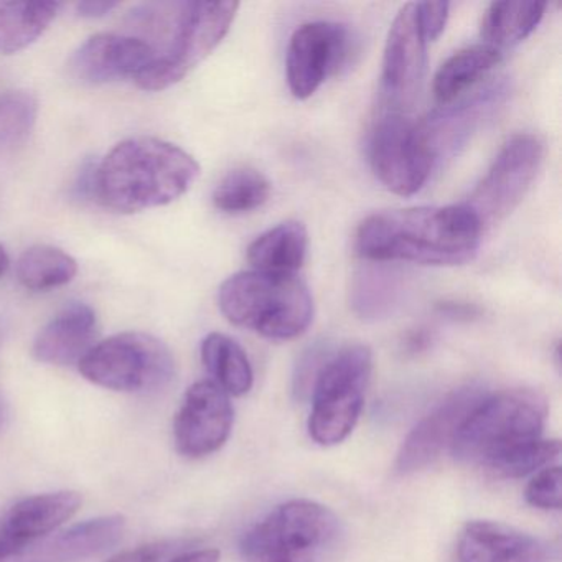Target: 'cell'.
I'll list each match as a JSON object with an SVG mask.
<instances>
[{
  "mask_svg": "<svg viewBox=\"0 0 562 562\" xmlns=\"http://www.w3.org/2000/svg\"><path fill=\"white\" fill-rule=\"evenodd\" d=\"M502 61V52L490 45L480 44L453 54L434 77V97L442 104L452 103L463 91L485 77Z\"/></svg>",
  "mask_w": 562,
  "mask_h": 562,
  "instance_id": "obj_24",
  "label": "cell"
},
{
  "mask_svg": "<svg viewBox=\"0 0 562 562\" xmlns=\"http://www.w3.org/2000/svg\"><path fill=\"white\" fill-rule=\"evenodd\" d=\"M526 502L539 509H561V469L558 465L539 470L526 486Z\"/></svg>",
  "mask_w": 562,
  "mask_h": 562,
  "instance_id": "obj_30",
  "label": "cell"
},
{
  "mask_svg": "<svg viewBox=\"0 0 562 562\" xmlns=\"http://www.w3.org/2000/svg\"><path fill=\"white\" fill-rule=\"evenodd\" d=\"M78 274V262L64 249L50 245L29 248L19 258L18 278L31 291H52L67 285Z\"/></svg>",
  "mask_w": 562,
  "mask_h": 562,
  "instance_id": "obj_26",
  "label": "cell"
},
{
  "mask_svg": "<svg viewBox=\"0 0 562 562\" xmlns=\"http://www.w3.org/2000/svg\"><path fill=\"white\" fill-rule=\"evenodd\" d=\"M485 396L482 387L467 386L446 397L404 439L397 452V472L401 475L419 472L436 462L443 450L452 449L460 427Z\"/></svg>",
  "mask_w": 562,
  "mask_h": 562,
  "instance_id": "obj_15",
  "label": "cell"
},
{
  "mask_svg": "<svg viewBox=\"0 0 562 562\" xmlns=\"http://www.w3.org/2000/svg\"><path fill=\"white\" fill-rule=\"evenodd\" d=\"M495 81L488 87L480 88L472 97L463 98L457 103L442 104L430 113L426 120L417 123L423 143L426 144L434 164L459 153L472 134L485 123L486 117L495 114L508 98V81Z\"/></svg>",
  "mask_w": 562,
  "mask_h": 562,
  "instance_id": "obj_14",
  "label": "cell"
},
{
  "mask_svg": "<svg viewBox=\"0 0 562 562\" xmlns=\"http://www.w3.org/2000/svg\"><path fill=\"white\" fill-rule=\"evenodd\" d=\"M427 42L417 22L416 2L404 5L391 24L384 47L381 88L390 113L413 110L423 91Z\"/></svg>",
  "mask_w": 562,
  "mask_h": 562,
  "instance_id": "obj_11",
  "label": "cell"
},
{
  "mask_svg": "<svg viewBox=\"0 0 562 562\" xmlns=\"http://www.w3.org/2000/svg\"><path fill=\"white\" fill-rule=\"evenodd\" d=\"M170 562H220V551L216 549H199V551L186 552Z\"/></svg>",
  "mask_w": 562,
  "mask_h": 562,
  "instance_id": "obj_36",
  "label": "cell"
},
{
  "mask_svg": "<svg viewBox=\"0 0 562 562\" xmlns=\"http://www.w3.org/2000/svg\"><path fill=\"white\" fill-rule=\"evenodd\" d=\"M200 176L187 150L157 137H133L117 144L90 177V192L106 209L136 213L186 195Z\"/></svg>",
  "mask_w": 562,
  "mask_h": 562,
  "instance_id": "obj_3",
  "label": "cell"
},
{
  "mask_svg": "<svg viewBox=\"0 0 562 562\" xmlns=\"http://www.w3.org/2000/svg\"><path fill=\"white\" fill-rule=\"evenodd\" d=\"M350 35L335 22H308L292 34L285 57L289 90L297 100H307L330 75L345 64Z\"/></svg>",
  "mask_w": 562,
  "mask_h": 562,
  "instance_id": "obj_12",
  "label": "cell"
},
{
  "mask_svg": "<svg viewBox=\"0 0 562 562\" xmlns=\"http://www.w3.org/2000/svg\"><path fill=\"white\" fill-rule=\"evenodd\" d=\"M157 551L154 548H139L114 555L108 562H156Z\"/></svg>",
  "mask_w": 562,
  "mask_h": 562,
  "instance_id": "obj_35",
  "label": "cell"
},
{
  "mask_svg": "<svg viewBox=\"0 0 562 562\" xmlns=\"http://www.w3.org/2000/svg\"><path fill=\"white\" fill-rule=\"evenodd\" d=\"M117 2H108V0H87L77 4V12L83 19H100L113 12L117 8Z\"/></svg>",
  "mask_w": 562,
  "mask_h": 562,
  "instance_id": "obj_33",
  "label": "cell"
},
{
  "mask_svg": "<svg viewBox=\"0 0 562 562\" xmlns=\"http://www.w3.org/2000/svg\"><path fill=\"white\" fill-rule=\"evenodd\" d=\"M222 314L236 327L249 328L269 340H294L314 318V299L295 274L243 271L218 291Z\"/></svg>",
  "mask_w": 562,
  "mask_h": 562,
  "instance_id": "obj_4",
  "label": "cell"
},
{
  "mask_svg": "<svg viewBox=\"0 0 562 562\" xmlns=\"http://www.w3.org/2000/svg\"><path fill=\"white\" fill-rule=\"evenodd\" d=\"M437 308L449 317L465 318V321H470V318L480 314L479 308L473 307V305L457 304V302H442V304L437 305Z\"/></svg>",
  "mask_w": 562,
  "mask_h": 562,
  "instance_id": "obj_34",
  "label": "cell"
},
{
  "mask_svg": "<svg viewBox=\"0 0 562 562\" xmlns=\"http://www.w3.org/2000/svg\"><path fill=\"white\" fill-rule=\"evenodd\" d=\"M400 294V276L380 262V268L363 269L355 278L351 304L363 318H381L393 312Z\"/></svg>",
  "mask_w": 562,
  "mask_h": 562,
  "instance_id": "obj_28",
  "label": "cell"
},
{
  "mask_svg": "<svg viewBox=\"0 0 562 562\" xmlns=\"http://www.w3.org/2000/svg\"><path fill=\"white\" fill-rule=\"evenodd\" d=\"M126 518L121 515L101 516L75 525L47 544L32 552L22 562H80L113 548L123 538Z\"/></svg>",
  "mask_w": 562,
  "mask_h": 562,
  "instance_id": "obj_19",
  "label": "cell"
},
{
  "mask_svg": "<svg viewBox=\"0 0 562 562\" xmlns=\"http://www.w3.org/2000/svg\"><path fill=\"white\" fill-rule=\"evenodd\" d=\"M80 506V493L68 490L29 496L9 509L8 515H4L5 525L12 535L25 544H31L74 518Z\"/></svg>",
  "mask_w": 562,
  "mask_h": 562,
  "instance_id": "obj_20",
  "label": "cell"
},
{
  "mask_svg": "<svg viewBox=\"0 0 562 562\" xmlns=\"http://www.w3.org/2000/svg\"><path fill=\"white\" fill-rule=\"evenodd\" d=\"M38 117V100L25 90L0 94V149H14L31 137Z\"/></svg>",
  "mask_w": 562,
  "mask_h": 562,
  "instance_id": "obj_29",
  "label": "cell"
},
{
  "mask_svg": "<svg viewBox=\"0 0 562 562\" xmlns=\"http://www.w3.org/2000/svg\"><path fill=\"white\" fill-rule=\"evenodd\" d=\"M9 265H11V261H9L8 251H5L4 246L0 245V278L8 272Z\"/></svg>",
  "mask_w": 562,
  "mask_h": 562,
  "instance_id": "obj_38",
  "label": "cell"
},
{
  "mask_svg": "<svg viewBox=\"0 0 562 562\" xmlns=\"http://www.w3.org/2000/svg\"><path fill=\"white\" fill-rule=\"evenodd\" d=\"M269 196L271 183L265 173L251 167H239L220 180L213 192V203L220 212L239 215L261 209Z\"/></svg>",
  "mask_w": 562,
  "mask_h": 562,
  "instance_id": "obj_27",
  "label": "cell"
},
{
  "mask_svg": "<svg viewBox=\"0 0 562 562\" xmlns=\"http://www.w3.org/2000/svg\"><path fill=\"white\" fill-rule=\"evenodd\" d=\"M308 232L304 223L284 222L262 233L249 245L248 261L255 271L295 274L307 258Z\"/></svg>",
  "mask_w": 562,
  "mask_h": 562,
  "instance_id": "obj_21",
  "label": "cell"
},
{
  "mask_svg": "<svg viewBox=\"0 0 562 562\" xmlns=\"http://www.w3.org/2000/svg\"><path fill=\"white\" fill-rule=\"evenodd\" d=\"M548 5L541 2H493L482 21L485 45L502 52L521 44L538 27Z\"/></svg>",
  "mask_w": 562,
  "mask_h": 562,
  "instance_id": "obj_23",
  "label": "cell"
},
{
  "mask_svg": "<svg viewBox=\"0 0 562 562\" xmlns=\"http://www.w3.org/2000/svg\"><path fill=\"white\" fill-rule=\"evenodd\" d=\"M25 546L29 544L21 541L18 536L12 535L9 526L5 525L4 516H2V518H0V562L21 554V552L24 551Z\"/></svg>",
  "mask_w": 562,
  "mask_h": 562,
  "instance_id": "obj_32",
  "label": "cell"
},
{
  "mask_svg": "<svg viewBox=\"0 0 562 562\" xmlns=\"http://www.w3.org/2000/svg\"><path fill=\"white\" fill-rule=\"evenodd\" d=\"M344 538L340 519L311 499L276 506L243 536L246 562H327Z\"/></svg>",
  "mask_w": 562,
  "mask_h": 562,
  "instance_id": "obj_5",
  "label": "cell"
},
{
  "mask_svg": "<svg viewBox=\"0 0 562 562\" xmlns=\"http://www.w3.org/2000/svg\"><path fill=\"white\" fill-rule=\"evenodd\" d=\"M61 8L60 2H0V54L14 55L31 47Z\"/></svg>",
  "mask_w": 562,
  "mask_h": 562,
  "instance_id": "obj_22",
  "label": "cell"
},
{
  "mask_svg": "<svg viewBox=\"0 0 562 562\" xmlns=\"http://www.w3.org/2000/svg\"><path fill=\"white\" fill-rule=\"evenodd\" d=\"M235 420L228 394L210 380L187 390L173 423L177 450L189 459L210 456L225 446Z\"/></svg>",
  "mask_w": 562,
  "mask_h": 562,
  "instance_id": "obj_13",
  "label": "cell"
},
{
  "mask_svg": "<svg viewBox=\"0 0 562 562\" xmlns=\"http://www.w3.org/2000/svg\"><path fill=\"white\" fill-rule=\"evenodd\" d=\"M368 153L374 176L401 196L419 192L436 167L417 123L407 120L406 114L387 111L374 126Z\"/></svg>",
  "mask_w": 562,
  "mask_h": 562,
  "instance_id": "obj_10",
  "label": "cell"
},
{
  "mask_svg": "<svg viewBox=\"0 0 562 562\" xmlns=\"http://www.w3.org/2000/svg\"><path fill=\"white\" fill-rule=\"evenodd\" d=\"M78 368L97 386L121 393L162 390L176 374L169 347L143 331H124L100 341Z\"/></svg>",
  "mask_w": 562,
  "mask_h": 562,
  "instance_id": "obj_8",
  "label": "cell"
},
{
  "mask_svg": "<svg viewBox=\"0 0 562 562\" xmlns=\"http://www.w3.org/2000/svg\"><path fill=\"white\" fill-rule=\"evenodd\" d=\"M483 226L463 203L416 206L368 216L357 232V251L371 262L462 266L475 259Z\"/></svg>",
  "mask_w": 562,
  "mask_h": 562,
  "instance_id": "obj_2",
  "label": "cell"
},
{
  "mask_svg": "<svg viewBox=\"0 0 562 562\" xmlns=\"http://www.w3.org/2000/svg\"><path fill=\"white\" fill-rule=\"evenodd\" d=\"M202 361L206 371L213 376L228 396H243L252 387V368L248 355L238 341L225 334L206 335L202 344Z\"/></svg>",
  "mask_w": 562,
  "mask_h": 562,
  "instance_id": "obj_25",
  "label": "cell"
},
{
  "mask_svg": "<svg viewBox=\"0 0 562 562\" xmlns=\"http://www.w3.org/2000/svg\"><path fill=\"white\" fill-rule=\"evenodd\" d=\"M238 9V2L173 4L169 42L134 80L137 87L146 91H162L182 81L222 44Z\"/></svg>",
  "mask_w": 562,
  "mask_h": 562,
  "instance_id": "obj_6",
  "label": "cell"
},
{
  "mask_svg": "<svg viewBox=\"0 0 562 562\" xmlns=\"http://www.w3.org/2000/svg\"><path fill=\"white\" fill-rule=\"evenodd\" d=\"M97 335V312L83 302H71L42 328L32 353L41 363L57 367L80 363L94 347Z\"/></svg>",
  "mask_w": 562,
  "mask_h": 562,
  "instance_id": "obj_18",
  "label": "cell"
},
{
  "mask_svg": "<svg viewBox=\"0 0 562 562\" xmlns=\"http://www.w3.org/2000/svg\"><path fill=\"white\" fill-rule=\"evenodd\" d=\"M157 52L143 38L98 34L88 38L68 61L71 78L88 87L136 80L156 58Z\"/></svg>",
  "mask_w": 562,
  "mask_h": 562,
  "instance_id": "obj_16",
  "label": "cell"
},
{
  "mask_svg": "<svg viewBox=\"0 0 562 562\" xmlns=\"http://www.w3.org/2000/svg\"><path fill=\"white\" fill-rule=\"evenodd\" d=\"M429 344V334H427V331L424 330H417L414 331V334H411L409 337H407L406 347L407 350L413 351V353H416V351L424 350V348H426L427 345Z\"/></svg>",
  "mask_w": 562,
  "mask_h": 562,
  "instance_id": "obj_37",
  "label": "cell"
},
{
  "mask_svg": "<svg viewBox=\"0 0 562 562\" xmlns=\"http://www.w3.org/2000/svg\"><path fill=\"white\" fill-rule=\"evenodd\" d=\"M542 157L544 144L535 134L509 137L463 205L472 210L482 226L502 222L525 199L538 176Z\"/></svg>",
  "mask_w": 562,
  "mask_h": 562,
  "instance_id": "obj_9",
  "label": "cell"
},
{
  "mask_svg": "<svg viewBox=\"0 0 562 562\" xmlns=\"http://www.w3.org/2000/svg\"><path fill=\"white\" fill-rule=\"evenodd\" d=\"M449 2H420L416 4L417 22L426 42H434L446 31Z\"/></svg>",
  "mask_w": 562,
  "mask_h": 562,
  "instance_id": "obj_31",
  "label": "cell"
},
{
  "mask_svg": "<svg viewBox=\"0 0 562 562\" xmlns=\"http://www.w3.org/2000/svg\"><path fill=\"white\" fill-rule=\"evenodd\" d=\"M373 371V353L364 345H350L325 358L312 383L308 434L318 446L344 442L360 419Z\"/></svg>",
  "mask_w": 562,
  "mask_h": 562,
  "instance_id": "obj_7",
  "label": "cell"
},
{
  "mask_svg": "<svg viewBox=\"0 0 562 562\" xmlns=\"http://www.w3.org/2000/svg\"><path fill=\"white\" fill-rule=\"evenodd\" d=\"M546 414V401L536 391L486 394L460 427L453 456L505 479L539 472L561 453L559 440L542 439Z\"/></svg>",
  "mask_w": 562,
  "mask_h": 562,
  "instance_id": "obj_1",
  "label": "cell"
},
{
  "mask_svg": "<svg viewBox=\"0 0 562 562\" xmlns=\"http://www.w3.org/2000/svg\"><path fill=\"white\" fill-rule=\"evenodd\" d=\"M554 549L528 532L496 521L465 525L457 542L456 562H552Z\"/></svg>",
  "mask_w": 562,
  "mask_h": 562,
  "instance_id": "obj_17",
  "label": "cell"
}]
</instances>
